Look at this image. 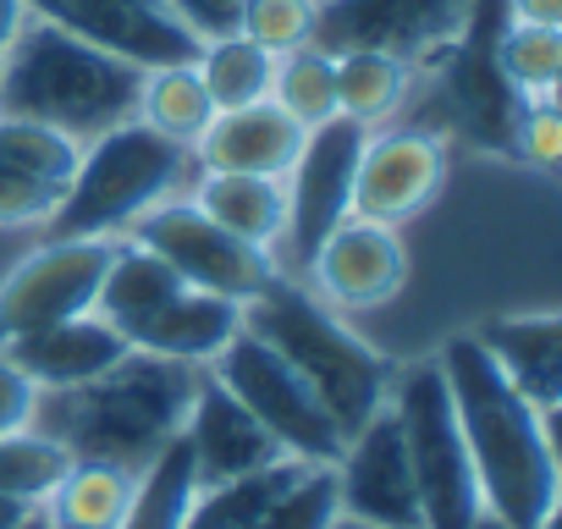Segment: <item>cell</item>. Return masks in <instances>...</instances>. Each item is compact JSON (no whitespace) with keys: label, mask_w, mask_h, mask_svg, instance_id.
Masks as SVG:
<instances>
[{"label":"cell","mask_w":562,"mask_h":529,"mask_svg":"<svg viewBox=\"0 0 562 529\" xmlns=\"http://www.w3.org/2000/svg\"><path fill=\"white\" fill-rule=\"evenodd\" d=\"M18 529H56V524H50V513H45V507H34V513H29Z\"/></svg>","instance_id":"obj_39"},{"label":"cell","mask_w":562,"mask_h":529,"mask_svg":"<svg viewBox=\"0 0 562 529\" xmlns=\"http://www.w3.org/2000/svg\"><path fill=\"white\" fill-rule=\"evenodd\" d=\"M447 188V138L430 127H375L364 133L359 171H353V215L381 226L419 221Z\"/></svg>","instance_id":"obj_13"},{"label":"cell","mask_w":562,"mask_h":529,"mask_svg":"<svg viewBox=\"0 0 562 529\" xmlns=\"http://www.w3.org/2000/svg\"><path fill=\"white\" fill-rule=\"evenodd\" d=\"M408 243H403V226H381V221H364V215H348L337 221L321 248L310 254L304 264V288L331 304L337 315H364V309H386L403 288H408Z\"/></svg>","instance_id":"obj_12"},{"label":"cell","mask_w":562,"mask_h":529,"mask_svg":"<svg viewBox=\"0 0 562 529\" xmlns=\"http://www.w3.org/2000/svg\"><path fill=\"white\" fill-rule=\"evenodd\" d=\"M29 513H34L29 502H18V496H0V529H18Z\"/></svg>","instance_id":"obj_38"},{"label":"cell","mask_w":562,"mask_h":529,"mask_svg":"<svg viewBox=\"0 0 562 529\" xmlns=\"http://www.w3.org/2000/svg\"><path fill=\"white\" fill-rule=\"evenodd\" d=\"M392 414H397L403 441H408L425 529H474L485 502H480L474 463H469V447H463V430H458V414H452V397H447L436 359L397 364Z\"/></svg>","instance_id":"obj_6"},{"label":"cell","mask_w":562,"mask_h":529,"mask_svg":"<svg viewBox=\"0 0 562 529\" xmlns=\"http://www.w3.org/2000/svg\"><path fill=\"white\" fill-rule=\"evenodd\" d=\"M237 34L254 40L270 56H288L299 45H315L321 34V0H243Z\"/></svg>","instance_id":"obj_32"},{"label":"cell","mask_w":562,"mask_h":529,"mask_svg":"<svg viewBox=\"0 0 562 529\" xmlns=\"http://www.w3.org/2000/svg\"><path fill=\"white\" fill-rule=\"evenodd\" d=\"M270 105H281L304 133L326 127L337 116V50H326L315 40V45H299L288 56H276Z\"/></svg>","instance_id":"obj_27"},{"label":"cell","mask_w":562,"mask_h":529,"mask_svg":"<svg viewBox=\"0 0 562 529\" xmlns=\"http://www.w3.org/2000/svg\"><path fill=\"white\" fill-rule=\"evenodd\" d=\"M337 496H342V518H353V524L425 529V507H419V485H414V463H408V441L392 414V397L375 419H364L342 441Z\"/></svg>","instance_id":"obj_14"},{"label":"cell","mask_w":562,"mask_h":529,"mask_svg":"<svg viewBox=\"0 0 562 529\" xmlns=\"http://www.w3.org/2000/svg\"><path fill=\"white\" fill-rule=\"evenodd\" d=\"M480 502L507 529H540L557 513L562 463H557V414H540L529 397L507 386L474 331H458L436 353Z\"/></svg>","instance_id":"obj_1"},{"label":"cell","mask_w":562,"mask_h":529,"mask_svg":"<svg viewBox=\"0 0 562 529\" xmlns=\"http://www.w3.org/2000/svg\"><path fill=\"white\" fill-rule=\"evenodd\" d=\"M40 403H45V392L18 370V359L0 348V436H12V430H29L34 419H40Z\"/></svg>","instance_id":"obj_34"},{"label":"cell","mask_w":562,"mask_h":529,"mask_svg":"<svg viewBox=\"0 0 562 529\" xmlns=\"http://www.w3.org/2000/svg\"><path fill=\"white\" fill-rule=\"evenodd\" d=\"M414 83L419 72L386 50H337V116L375 133V127H392L408 100H414Z\"/></svg>","instance_id":"obj_22"},{"label":"cell","mask_w":562,"mask_h":529,"mask_svg":"<svg viewBox=\"0 0 562 529\" xmlns=\"http://www.w3.org/2000/svg\"><path fill=\"white\" fill-rule=\"evenodd\" d=\"M188 199L226 226L232 237L254 243L259 254L276 259L281 237H288V182L281 177H243V171H193Z\"/></svg>","instance_id":"obj_21"},{"label":"cell","mask_w":562,"mask_h":529,"mask_svg":"<svg viewBox=\"0 0 562 529\" xmlns=\"http://www.w3.org/2000/svg\"><path fill=\"white\" fill-rule=\"evenodd\" d=\"M182 441H188L199 485H221V480H237V474H254V469H265L276 458H288L265 436V425L210 370L193 386V403H188V419H182Z\"/></svg>","instance_id":"obj_16"},{"label":"cell","mask_w":562,"mask_h":529,"mask_svg":"<svg viewBox=\"0 0 562 529\" xmlns=\"http://www.w3.org/2000/svg\"><path fill=\"white\" fill-rule=\"evenodd\" d=\"M116 237H45L0 277V348L94 309Z\"/></svg>","instance_id":"obj_10"},{"label":"cell","mask_w":562,"mask_h":529,"mask_svg":"<svg viewBox=\"0 0 562 529\" xmlns=\"http://www.w3.org/2000/svg\"><path fill=\"white\" fill-rule=\"evenodd\" d=\"M29 18H34L29 0H0V61H7V56H12V45L23 40Z\"/></svg>","instance_id":"obj_36"},{"label":"cell","mask_w":562,"mask_h":529,"mask_svg":"<svg viewBox=\"0 0 562 529\" xmlns=\"http://www.w3.org/2000/svg\"><path fill=\"white\" fill-rule=\"evenodd\" d=\"M193 491H199V480H193L188 441L171 436V441L138 469L133 502H127V513H122L116 529H182V513H188Z\"/></svg>","instance_id":"obj_29"},{"label":"cell","mask_w":562,"mask_h":529,"mask_svg":"<svg viewBox=\"0 0 562 529\" xmlns=\"http://www.w3.org/2000/svg\"><path fill=\"white\" fill-rule=\"evenodd\" d=\"M78 155L83 144L61 127L0 116V232L45 226L72 188Z\"/></svg>","instance_id":"obj_15"},{"label":"cell","mask_w":562,"mask_h":529,"mask_svg":"<svg viewBox=\"0 0 562 529\" xmlns=\"http://www.w3.org/2000/svg\"><path fill=\"white\" fill-rule=\"evenodd\" d=\"M304 463L299 458H276L254 474H237V480H221V485H199L188 513H182V529H254L265 518V507L288 491V480L299 474Z\"/></svg>","instance_id":"obj_25"},{"label":"cell","mask_w":562,"mask_h":529,"mask_svg":"<svg viewBox=\"0 0 562 529\" xmlns=\"http://www.w3.org/2000/svg\"><path fill=\"white\" fill-rule=\"evenodd\" d=\"M215 105L199 83V67L193 61H171V67H144L138 72V100H133V122H144L149 133L171 138V144H188L210 127Z\"/></svg>","instance_id":"obj_23"},{"label":"cell","mask_w":562,"mask_h":529,"mask_svg":"<svg viewBox=\"0 0 562 529\" xmlns=\"http://www.w3.org/2000/svg\"><path fill=\"white\" fill-rule=\"evenodd\" d=\"M342 518V496H337V463H304L288 491H281L265 518L254 529H331Z\"/></svg>","instance_id":"obj_31"},{"label":"cell","mask_w":562,"mask_h":529,"mask_svg":"<svg viewBox=\"0 0 562 529\" xmlns=\"http://www.w3.org/2000/svg\"><path fill=\"white\" fill-rule=\"evenodd\" d=\"M304 127L270 105H237V111H215L210 127L193 138V171H243V177H288L299 149H304Z\"/></svg>","instance_id":"obj_17"},{"label":"cell","mask_w":562,"mask_h":529,"mask_svg":"<svg viewBox=\"0 0 562 529\" xmlns=\"http://www.w3.org/2000/svg\"><path fill=\"white\" fill-rule=\"evenodd\" d=\"M331 529H370V524H353V518H337Z\"/></svg>","instance_id":"obj_41"},{"label":"cell","mask_w":562,"mask_h":529,"mask_svg":"<svg viewBox=\"0 0 562 529\" xmlns=\"http://www.w3.org/2000/svg\"><path fill=\"white\" fill-rule=\"evenodd\" d=\"M237 331H243V304L215 299V293H199V288H177L149 320H138L127 331V348L204 370Z\"/></svg>","instance_id":"obj_20"},{"label":"cell","mask_w":562,"mask_h":529,"mask_svg":"<svg viewBox=\"0 0 562 529\" xmlns=\"http://www.w3.org/2000/svg\"><path fill=\"white\" fill-rule=\"evenodd\" d=\"M199 83L210 94L215 111H237V105H254V100H270V72H276V56L259 50L254 40L243 34H215V40H199Z\"/></svg>","instance_id":"obj_26"},{"label":"cell","mask_w":562,"mask_h":529,"mask_svg":"<svg viewBox=\"0 0 562 529\" xmlns=\"http://www.w3.org/2000/svg\"><path fill=\"white\" fill-rule=\"evenodd\" d=\"M491 56H496V72H502V83L513 89L518 105L557 100V83H562V29L502 23Z\"/></svg>","instance_id":"obj_28"},{"label":"cell","mask_w":562,"mask_h":529,"mask_svg":"<svg viewBox=\"0 0 562 529\" xmlns=\"http://www.w3.org/2000/svg\"><path fill=\"white\" fill-rule=\"evenodd\" d=\"M127 237L144 243L149 254H160L188 288L232 299V304H248L254 293H265L281 277V264L270 254H259L254 243H243L226 226H215L188 193L155 204L149 215H138L127 226Z\"/></svg>","instance_id":"obj_9"},{"label":"cell","mask_w":562,"mask_h":529,"mask_svg":"<svg viewBox=\"0 0 562 529\" xmlns=\"http://www.w3.org/2000/svg\"><path fill=\"white\" fill-rule=\"evenodd\" d=\"M359 149H364V127L331 116L326 127H315L293 160L288 182V237L276 248L281 277H304L310 254L321 248V237L353 215V171H359Z\"/></svg>","instance_id":"obj_11"},{"label":"cell","mask_w":562,"mask_h":529,"mask_svg":"<svg viewBox=\"0 0 562 529\" xmlns=\"http://www.w3.org/2000/svg\"><path fill=\"white\" fill-rule=\"evenodd\" d=\"M480 18V0H321L326 50H386L419 78L447 67Z\"/></svg>","instance_id":"obj_8"},{"label":"cell","mask_w":562,"mask_h":529,"mask_svg":"<svg viewBox=\"0 0 562 529\" xmlns=\"http://www.w3.org/2000/svg\"><path fill=\"white\" fill-rule=\"evenodd\" d=\"M133 100H138V67L94 50L89 40L45 18H29L23 40L0 61V116L61 127L78 144L127 122Z\"/></svg>","instance_id":"obj_4"},{"label":"cell","mask_w":562,"mask_h":529,"mask_svg":"<svg viewBox=\"0 0 562 529\" xmlns=\"http://www.w3.org/2000/svg\"><path fill=\"white\" fill-rule=\"evenodd\" d=\"M474 529H507V524H496L491 513H480V524H474Z\"/></svg>","instance_id":"obj_40"},{"label":"cell","mask_w":562,"mask_h":529,"mask_svg":"<svg viewBox=\"0 0 562 529\" xmlns=\"http://www.w3.org/2000/svg\"><path fill=\"white\" fill-rule=\"evenodd\" d=\"M188 182H193V149L127 116L83 144L72 188L40 232L45 237H127L138 215L188 193Z\"/></svg>","instance_id":"obj_5"},{"label":"cell","mask_w":562,"mask_h":529,"mask_svg":"<svg viewBox=\"0 0 562 529\" xmlns=\"http://www.w3.org/2000/svg\"><path fill=\"white\" fill-rule=\"evenodd\" d=\"M474 342L491 353V364L507 375V386L518 397H529L540 414L562 408V320L551 309L496 315L474 331Z\"/></svg>","instance_id":"obj_19"},{"label":"cell","mask_w":562,"mask_h":529,"mask_svg":"<svg viewBox=\"0 0 562 529\" xmlns=\"http://www.w3.org/2000/svg\"><path fill=\"white\" fill-rule=\"evenodd\" d=\"M166 12H171L193 40H215V34H237L243 0H166Z\"/></svg>","instance_id":"obj_35"},{"label":"cell","mask_w":562,"mask_h":529,"mask_svg":"<svg viewBox=\"0 0 562 529\" xmlns=\"http://www.w3.org/2000/svg\"><path fill=\"white\" fill-rule=\"evenodd\" d=\"M513 149L535 171H546V177L557 171V160H562V111H557V100L518 105V116H513Z\"/></svg>","instance_id":"obj_33"},{"label":"cell","mask_w":562,"mask_h":529,"mask_svg":"<svg viewBox=\"0 0 562 529\" xmlns=\"http://www.w3.org/2000/svg\"><path fill=\"white\" fill-rule=\"evenodd\" d=\"M18 359V370L40 386V392H72L94 375H105L116 359H127V342L111 320H100L94 309L89 315H72L61 326H45L23 342L7 348Z\"/></svg>","instance_id":"obj_18"},{"label":"cell","mask_w":562,"mask_h":529,"mask_svg":"<svg viewBox=\"0 0 562 529\" xmlns=\"http://www.w3.org/2000/svg\"><path fill=\"white\" fill-rule=\"evenodd\" d=\"M507 23H540V29H562V0H507Z\"/></svg>","instance_id":"obj_37"},{"label":"cell","mask_w":562,"mask_h":529,"mask_svg":"<svg viewBox=\"0 0 562 529\" xmlns=\"http://www.w3.org/2000/svg\"><path fill=\"white\" fill-rule=\"evenodd\" d=\"M243 331H254L265 348H276L299 370V381L321 397V408L337 419L342 436L375 419L392 397L397 364L293 277H276L265 293L243 304Z\"/></svg>","instance_id":"obj_3"},{"label":"cell","mask_w":562,"mask_h":529,"mask_svg":"<svg viewBox=\"0 0 562 529\" xmlns=\"http://www.w3.org/2000/svg\"><path fill=\"white\" fill-rule=\"evenodd\" d=\"M199 364L133 353L116 359L105 375L72 386V392H45L40 403V430H50L72 458L89 463H116V469H144L171 436H182Z\"/></svg>","instance_id":"obj_2"},{"label":"cell","mask_w":562,"mask_h":529,"mask_svg":"<svg viewBox=\"0 0 562 529\" xmlns=\"http://www.w3.org/2000/svg\"><path fill=\"white\" fill-rule=\"evenodd\" d=\"M133 485H138L133 469L72 458V469L50 491L45 513H50L56 529H116L122 513H127V502H133Z\"/></svg>","instance_id":"obj_24"},{"label":"cell","mask_w":562,"mask_h":529,"mask_svg":"<svg viewBox=\"0 0 562 529\" xmlns=\"http://www.w3.org/2000/svg\"><path fill=\"white\" fill-rule=\"evenodd\" d=\"M204 370L265 425V436L288 458H299V463H337L342 458L348 436L337 430V419L299 381V370L281 359L276 348H265L254 331H237Z\"/></svg>","instance_id":"obj_7"},{"label":"cell","mask_w":562,"mask_h":529,"mask_svg":"<svg viewBox=\"0 0 562 529\" xmlns=\"http://www.w3.org/2000/svg\"><path fill=\"white\" fill-rule=\"evenodd\" d=\"M67 469H72V452L50 430H40V425L0 436V496H18L29 507H45Z\"/></svg>","instance_id":"obj_30"}]
</instances>
